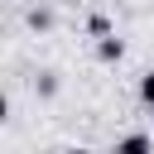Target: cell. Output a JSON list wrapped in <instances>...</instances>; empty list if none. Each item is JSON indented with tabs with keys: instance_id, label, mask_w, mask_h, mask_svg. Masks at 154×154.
I'll list each match as a JSON object with an SVG mask.
<instances>
[{
	"instance_id": "obj_4",
	"label": "cell",
	"mask_w": 154,
	"mask_h": 154,
	"mask_svg": "<svg viewBox=\"0 0 154 154\" xmlns=\"http://www.w3.org/2000/svg\"><path fill=\"white\" fill-rule=\"evenodd\" d=\"M67 154H91V149H67Z\"/></svg>"
},
{
	"instance_id": "obj_1",
	"label": "cell",
	"mask_w": 154,
	"mask_h": 154,
	"mask_svg": "<svg viewBox=\"0 0 154 154\" xmlns=\"http://www.w3.org/2000/svg\"><path fill=\"white\" fill-rule=\"evenodd\" d=\"M116 154H154V144H149V135H125L116 144Z\"/></svg>"
},
{
	"instance_id": "obj_2",
	"label": "cell",
	"mask_w": 154,
	"mask_h": 154,
	"mask_svg": "<svg viewBox=\"0 0 154 154\" xmlns=\"http://www.w3.org/2000/svg\"><path fill=\"white\" fill-rule=\"evenodd\" d=\"M120 53H125L120 38H101V43H96V58H101V63H120Z\"/></svg>"
},
{
	"instance_id": "obj_3",
	"label": "cell",
	"mask_w": 154,
	"mask_h": 154,
	"mask_svg": "<svg viewBox=\"0 0 154 154\" xmlns=\"http://www.w3.org/2000/svg\"><path fill=\"white\" fill-rule=\"evenodd\" d=\"M140 101H144V106H154V72H144V77H140Z\"/></svg>"
}]
</instances>
